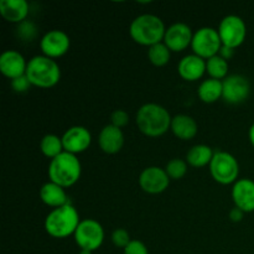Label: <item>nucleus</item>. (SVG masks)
I'll list each match as a JSON object with an SVG mask.
<instances>
[{"instance_id": "obj_1", "label": "nucleus", "mask_w": 254, "mask_h": 254, "mask_svg": "<svg viewBox=\"0 0 254 254\" xmlns=\"http://www.w3.org/2000/svg\"><path fill=\"white\" fill-rule=\"evenodd\" d=\"M170 113L168 109L156 103H146L138 109L135 123L139 130L150 138L164 135L171 127Z\"/></svg>"}, {"instance_id": "obj_2", "label": "nucleus", "mask_w": 254, "mask_h": 254, "mask_svg": "<svg viewBox=\"0 0 254 254\" xmlns=\"http://www.w3.org/2000/svg\"><path fill=\"white\" fill-rule=\"evenodd\" d=\"M165 31L166 27L163 20L153 14L139 15L129 26V34L133 41L148 47L163 42Z\"/></svg>"}, {"instance_id": "obj_3", "label": "nucleus", "mask_w": 254, "mask_h": 254, "mask_svg": "<svg viewBox=\"0 0 254 254\" xmlns=\"http://www.w3.org/2000/svg\"><path fill=\"white\" fill-rule=\"evenodd\" d=\"M26 77L31 86L39 88H52L61 79V68L55 60L39 55L27 62Z\"/></svg>"}, {"instance_id": "obj_4", "label": "nucleus", "mask_w": 254, "mask_h": 254, "mask_svg": "<svg viewBox=\"0 0 254 254\" xmlns=\"http://www.w3.org/2000/svg\"><path fill=\"white\" fill-rule=\"evenodd\" d=\"M78 211L71 203L54 208L45 218V231L54 238H67L74 235L78 227Z\"/></svg>"}, {"instance_id": "obj_5", "label": "nucleus", "mask_w": 254, "mask_h": 254, "mask_svg": "<svg viewBox=\"0 0 254 254\" xmlns=\"http://www.w3.org/2000/svg\"><path fill=\"white\" fill-rule=\"evenodd\" d=\"M47 173H49L50 181L67 189L73 186L79 180L82 166L77 155L64 151L50 161Z\"/></svg>"}, {"instance_id": "obj_6", "label": "nucleus", "mask_w": 254, "mask_h": 254, "mask_svg": "<svg viewBox=\"0 0 254 254\" xmlns=\"http://www.w3.org/2000/svg\"><path fill=\"white\" fill-rule=\"evenodd\" d=\"M210 173L213 180L221 185H230L238 180L240 164L232 154L227 151H217L213 155L210 165Z\"/></svg>"}, {"instance_id": "obj_7", "label": "nucleus", "mask_w": 254, "mask_h": 254, "mask_svg": "<svg viewBox=\"0 0 254 254\" xmlns=\"http://www.w3.org/2000/svg\"><path fill=\"white\" fill-rule=\"evenodd\" d=\"M191 49L193 55L201 57L205 61L213 56H217L222 49V41L218 35V31L213 27H201L193 32Z\"/></svg>"}, {"instance_id": "obj_8", "label": "nucleus", "mask_w": 254, "mask_h": 254, "mask_svg": "<svg viewBox=\"0 0 254 254\" xmlns=\"http://www.w3.org/2000/svg\"><path fill=\"white\" fill-rule=\"evenodd\" d=\"M73 237L74 242L81 250L94 252L103 245L104 230L98 221L87 218L79 222Z\"/></svg>"}, {"instance_id": "obj_9", "label": "nucleus", "mask_w": 254, "mask_h": 254, "mask_svg": "<svg viewBox=\"0 0 254 254\" xmlns=\"http://www.w3.org/2000/svg\"><path fill=\"white\" fill-rule=\"evenodd\" d=\"M218 35L222 46L236 50L245 42L247 37V26L242 17L237 15H227L223 17L218 26Z\"/></svg>"}, {"instance_id": "obj_10", "label": "nucleus", "mask_w": 254, "mask_h": 254, "mask_svg": "<svg viewBox=\"0 0 254 254\" xmlns=\"http://www.w3.org/2000/svg\"><path fill=\"white\" fill-rule=\"evenodd\" d=\"M251 83L242 74H230L222 81V99L230 104L243 103L250 97Z\"/></svg>"}, {"instance_id": "obj_11", "label": "nucleus", "mask_w": 254, "mask_h": 254, "mask_svg": "<svg viewBox=\"0 0 254 254\" xmlns=\"http://www.w3.org/2000/svg\"><path fill=\"white\" fill-rule=\"evenodd\" d=\"M71 46V40L66 32L61 30H50L40 40L42 55L55 60L64 56Z\"/></svg>"}, {"instance_id": "obj_12", "label": "nucleus", "mask_w": 254, "mask_h": 254, "mask_svg": "<svg viewBox=\"0 0 254 254\" xmlns=\"http://www.w3.org/2000/svg\"><path fill=\"white\" fill-rule=\"evenodd\" d=\"M170 178L166 174L165 169L159 166H149L141 171L139 176V185L141 190L150 195H158L164 192L169 188Z\"/></svg>"}, {"instance_id": "obj_13", "label": "nucleus", "mask_w": 254, "mask_h": 254, "mask_svg": "<svg viewBox=\"0 0 254 254\" xmlns=\"http://www.w3.org/2000/svg\"><path fill=\"white\" fill-rule=\"evenodd\" d=\"M62 138V144H64V150L66 153L81 154L89 148L92 143V135L86 127L74 126L67 129L64 131Z\"/></svg>"}, {"instance_id": "obj_14", "label": "nucleus", "mask_w": 254, "mask_h": 254, "mask_svg": "<svg viewBox=\"0 0 254 254\" xmlns=\"http://www.w3.org/2000/svg\"><path fill=\"white\" fill-rule=\"evenodd\" d=\"M192 37L193 32L189 25L184 22H176L166 29L163 42L171 52H181L191 46Z\"/></svg>"}, {"instance_id": "obj_15", "label": "nucleus", "mask_w": 254, "mask_h": 254, "mask_svg": "<svg viewBox=\"0 0 254 254\" xmlns=\"http://www.w3.org/2000/svg\"><path fill=\"white\" fill-rule=\"evenodd\" d=\"M26 68L27 62L25 57L15 50H7L0 56V72L11 81L17 77L25 76Z\"/></svg>"}, {"instance_id": "obj_16", "label": "nucleus", "mask_w": 254, "mask_h": 254, "mask_svg": "<svg viewBox=\"0 0 254 254\" xmlns=\"http://www.w3.org/2000/svg\"><path fill=\"white\" fill-rule=\"evenodd\" d=\"M232 198L235 207L243 212L254 211V181L251 179H240L233 184Z\"/></svg>"}, {"instance_id": "obj_17", "label": "nucleus", "mask_w": 254, "mask_h": 254, "mask_svg": "<svg viewBox=\"0 0 254 254\" xmlns=\"http://www.w3.org/2000/svg\"><path fill=\"white\" fill-rule=\"evenodd\" d=\"M178 72L183 79L195 82L202 78L206 73V61L196 55H188L183 57L178 64Z\"/></svg>"}, {"instance_id": "obj_18", "label": "nucleus", "mask_w": 254, "mask_h": 254, "mask_svg": "<svg viewBox=\"0 0 254 254\" xmlns=\"http://www.w3.org/2000/svg\"><path fill=\"white\" fill-rule=\"evenodd\" d=\"M98 144L103 153L109 154V155L119 153L124 145L123 131L122 129L108 124L99 133Z\"/></svg>"}, {"instance_id": "obj_19", "label": "nucleus", "mask_w": 254, "mask_h": 254, "mask_svg": "<svg viewBox=\"0 0 254 254\" xmlns=\"http://www.w3.org/2000/svg\"><path fill=\"white\" fill-rule=\"evenodd\" d=\"M30 12L29 2L26 0H1L0 1V14L11 24H21L27 20Z\"/></svg>"}, {"instance_id": "obj_20", "label": "nucleus", "mask_w": 254, "mask_h": 254, "mask_svg": "<svg viewBox=\"0 0 254 254\" xmlns=\"http://www.w3.org/2000/svg\"><path fill=\"white\" fill-rule=\"evenodd\" d=\"M40 198L46 206L52 208H59L64 205H68V196L62 186L49 181L44 184L40 189Z\"/></svg>"}, {"instance_id": "obj_21", "label": "nucleus", "mask_w": 254, "mask_h": 254, "mask_svg": "<svg viewBox=\"0 0 254 254\" xmlns=\"http://www.w3.org/2000/svg\"><path fill=\"white\" fill-rule=\"evenodd\" d=\"M170 130L181 140H191L197 135L198 127L192 117L188 114H178L171 121Z\"/></svg>"}, {"instance_id": "obj_22", "label": "nucleus", "mask_w": 254, "mask_h": 254, "mask_svg": "<svg viewBox=\"0 0 254 254\" xmlns=\"http://www.w3.org/2000/svg\"><path fill=\"white\" fill-rule=\"evenodd\" d=\"M213 155H215V153H213L210 146L205 145V144H197V145H193L188 151L186 163L192 166V168L200 169L206 165H210Z\"/></svg>"}, {"instance_id": "obj_23", "label": "nucleus", "mask_w": 254, "mask_h": 254, "mask_svg": "<svg viewBox=\"0 0 254 254\" xmlns=\"http://www.w3.org/2000/svg\"><path fill=\"white\" fill-rule=\"evenodd\" d=\"M198 98L203 103H215L218 99L222 98V81L213 78H207L198 86L197 89Z\"/></svg>"}, {"instance_id": "obj_24", "label": "nucleus", "mask_w": 254, "mask_h": 254, "mask_svg": "<svg viewBox=\"0 0 254 254\" xmlns=\"http://www.w3.org/2000/svg\"><path fill=\"white\" fill-rule=\"evenodd\" d=\"M40 150L46 158L52 160L64 151L62 138L55 135V134H46L40 141Z\"/></svg>"}, {"instance_id": "obj_25", "label": "nucleus", "mask_w": 254, "mask_h": 254, "mask_svg": "<svg viewBox=\"0 0 254 254\" xmlns=\"http://www.w3.org/2000/svg\"><path fill=\"white\" fill-rule=\"evenodd\" d=\"M206 73L210 78L223 81L228 77V61L221 56H213L206 61Z\"/></svg>"}, {"instance_id": "obj_26", "label": "nucleus", "mask_w": 254, "mask_h": 254, "mask_svg": "<svg viewBox=\"0 0 254 254\" xmlns=\"http://www.w3.org/2000/svg\"><path fill=\"white\" fill-rule=\"evenodd\" d=\"M170 57L171 51L164 42L154 45V46L149 47L148 50L149 61L156 67H164L165 64H168L169 61H170Z\"/></svg>"}, {"instance_id": "obj_27", "label": "nucleus", "mask_w": 254, "mask_h": 254, "mask_svg": "<svg viewBox=\"0 0 254 254\" xmlns=\"http://www.w3.org/2000/svg\"><path fill=\"white\" fill-rule=\"evenodd\" d=\"M165 171L170 180H180L188 173V163L183 159H171L165 166Z\"/></svg>"}, {"instance_id": "obj_28", "label": "nucleus", "mask_w": 254, "mask_h": 254, "mask_svg": "<svg viewBox=\"0 0 254 254\" xmlns=\"http://www.w3.org/2000/svg\"><path fill=\"white\" fill-rule=\"evenodd\" d=\"M16 35L22 41H32L37 36V27L30 20H25L21 24L17 25Z\"/></svg>"}, {"instance_id": "obj_29", "label": "nucleus", "mask_w": 254, "mask_h": 254, "mask_svg": "<svg viewBox=\"0 0 254 254\" xmlns=\"http://www.w3.org/2000/svg\"><path fill=\"white\" fill-rule=\"evenodd\" d=\"M130 235L124 228H117L113 233H112V242L117 248H126L127 246L130 243Z\"/></svg>"}, {"instance_id": "obj_30", "label": "nucleus", "mask_w": 254, "mask_h": 254, "mask_svg": "<svg viewBox=\"0 0 254 254\" xmlns=\"http://www.w3.org/2000/svg\"><path fill=\"white\" fill-rule=\"evenodd\" d=\"M129 123V114L123 109H116L113 113L111 114V124L117 127V128L122 129Z\"/></svg>"}, {"instance_id": "obj_31", "label": "nucleus", "mask_w": 254, "mask_h": 254, "mask_svg": "<svg viewBox=\"0 0 254 254\" xmlns=\"http://www.w3.org/2000/svg\"><path fill=\"white\" fill-rule=\"evenodd\" d=\"M123 251L124 254H149L146 246L138 240H131L130 243Z\"/></svg>"}, {"instance_id": "obj_32", "label": "nucleus", "mask_w": 254, "mask_h": 254, "mask_svg": "<svg viewBox=\"0 0 254 254\" xmlns=\"http://www.w3.org/2000/svg\"><path fill=\"white\" fill-rule=\"evenodd\" d=\"M11 87L15 92H17V93H24V92H26L27 89L31 87V83H30L26 74H25V76L17 77V78L12 79Z\"/></svg>"}, {"instance_id": "obj_33", "label": "nucleus", "mask_w": 254, "mask_h": 254, "mask_svg": "<svg viewBox=\"0 0 254 254\" xmlns=\"http://www.w3.org/2000/svg\"><path fill=\"white\" fill-rule=\"evenodd\" d=\"M243 216H245V212L238 207H233L230 211V218L232 222H241L243 220Z\"/></svg>"}, {"instance_id": "obj_34", "label": "nucleus", "mask_w": 254, "mask_h": 254, "mask_svg": "<svg viewBox=\"0 0 254 254\" xmlns=\"http://www.w3.org/2000/svg\"><path fill=\"white\" fill-rule=\"evenodd\" d=\"M233 55H235V50L230 49V47L222 46V49H221V51H220V54H218V56H221V57H222V59H225L226 61H228V60L232 59Z\"/></svg>"}, {"instance_id": "obj_35", "label": "nucleus", "mask_w": 254, "mask_h": 254, "mask_svg": "<svg viewBox=\"0 0 254 254\" xmlns=\"http://www.w3.org/2000/svg\"><path fill=\"white\" fill-rule=\"evenodd\" d=\"M248 138H250L251 144H252L253 148H254V123L251 126L250 131H248Z\"/></svg>"}, {"instance_id": "obj_36", "label": "nucleus", "mask_w": 254, "mask_h": 254, "mask_svg": "<svg viewBox=\"0 0 254 254\" xmlns=\"http://www.w3.org/2000/svg\"><path fill=\"white\" fill-rule=\"evenodd\" d=\"M79 254H92L91 251H86V250H81L79 251Z\"/></svg>"}]
</instances>
